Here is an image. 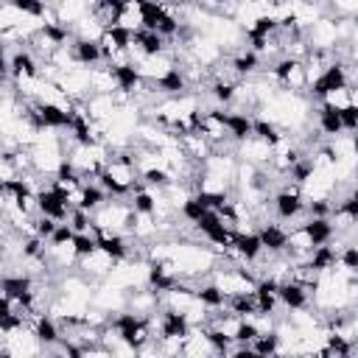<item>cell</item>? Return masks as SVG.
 I'll list each match as a JSON object with an SVG mask.
<instances>
[{
	"mask_svg": "<svg viewBox=\"0 0 358 358\" xmlns=\"http://www.w3.org/2000/svg\"><path fill=\"white\" fill-rule=\"evenodd\" d=\"M266 73L274 78V84L282 92H308V70H305V62L302 59L277 56Z\"/></svg>",
	"mask_w": 358,
	"mask_h": 358,
	"instance_id": "obj_1",
	"label": "cell"
},
{
	"mask_svg": "<svg viewBox=\"0 0 358 358\" xmlns=\"http://www.w3.org/2000/svg\"><path fill=\"white\" fill-rule=\"evenodd\" d=\"M271 207H274L277 221H294V218L305 215L308 201H305V196H302V185H296V182L282 185V187L271 196Z\"/></svg>",
	"mask_w": 358,
	"mask_h": 358,
	"instance_id": "obj_2",
	"label": "cell"
},
{
	"mask_svg": "<svg viewBox=\"0 0 358 358\" xmlns=\"http://www.w3.org/2000/svg\"><path fill=\"white\" fill-rule=\"evenodd\" d=\"M308 42H310L313 50H336V45L341 42L336 17L322 14V17L308 28Z\"/></svg>",
	"mask_w": 358,
	"mask_h": 358,
	"instance_id": "obj_3",
	"label": "cell"
},
{
	"mask_svg": "<svg viewBox=\"0 0 358 358\" xmlns=\"http://www.w3.org/2000/svg\"><path fill=\"white\" fill-rule=\"evenodd\" d=\"M115 266H117V260H115L112 255H106L103 249H95L92 255H87V257L78 260V274H84L87 280H98V282H103V280L112 274Z\"/></svg>",
	"mask_w": 358,
	"mask_h": 358,
	"instance_id": "obj_4",
	"label": "cell"
},
{
	"mask_svg": "<svg viewBox=\"0 0 358 358\" xmlns=\"http://www.w3.org/2000/svg\"><path fill=\"white\" fill-rule=\"evenodd\" d=\"M271 154H274L271 151V143L263 140V137H257V134H252V137H246V140L238 143V159H243V162L268 168L271 165Z\"/></svg>",
	"mask_w": 358,
	"mask_h": 358,
	"instance_id": "obj_5",
	"label": "cell"
},
{
	"mask_svg": "<svg viewBox=\"0 0 358 358\" xmlns=\"http://www.w3.org/2000/svg\"><path fill=\"white\" fill-rule=\"evenodd\" d=\"M257 235L263 241V249H268L274 255H282L288 246V227H282L280 221H263L257 227Z\"/></svg>",
	"mask_w": 358,
	"mask_h": 358,
	"instance_id": "obj_6",
	"label": "cell"
},
{
	"mask_svg": "<svg viewBox=\"0 0 358 358\" xmlns=\"http://www.w3.org/2000/svg\"><path fill=\"white\" fill-rule=\"evenodd\" d=\"M70 48H73L76 64H84V67L103 64V50H101V42L98 39H78V36H73L70 39Z\"/></svg>",
	"mask_w": 358,
	"mask_h": 358,
	"instance_id": "obj_7",
	"label": "cell"
},
{
	"mask_svg": "<svg viewBox=\"0 0 358 358\" xmlns=\"http://www.w3.org/2000/svg\"><path fill=\"white\" fill-rule=\"evenodd\" d=\"M310 299H313V294H310L305 285H299L296 280H285V282H280V305H282V308H288V310H299V308H308Z\"/></svg>",
	"mask_w": 358,
	"mask_h": 358,
	"instance_id": "obj_8",
	"label": "cell"
},
{
	"mask_svg": "<svg viewBox=\"0 0 358 358\" xmlns=\"http://www.w3.org/2000/svg\"><path fill=\"white\" fill-rule=\"evenodd\" d=\"M316 129H319V134H324V137H336V134H341V131H344L341 112H338L336 106L319 101V106H316Z\"/></svg>",
	"mask_w": 358,
	"mask_h": 358,
	"instance_id": "obj_9",
	"label": "cell"
},
{
	"mask_svg": "<svg viewBox=\"0 0 358 358\" xmlns=\"http://www.w3.org/2000/svg\"><path fill=\"white\" fill-rule=\"evenodd\" d=\"M232 246L238 249V255L243 257V263H252V260H257V257H260V252H263V241H260L257 229L235 232V238H232Z\"/></svg>",
	"mask_w": 358,
	"mask_h": 358,
	"instance_id": "obj_10",
	"label": "cell"
},
{
	"mask_svg": "<svg viewBox=\"0 0 358 358\" xmlns=\"http://www.w3.org/2000/svg\"><path fill=\"white\" fill-rule=\"evenodd\" d=\"M305 227H308V232H310V238H313V243L316 246H322V243H330L333 238H336V229H333V224H330V218L324 215V218H305Z\"/></svg>",
	"mask_w": 358,
	"mask_h": 358,
	"instance_id": "obj_11",
	"label": "cell"
},
{
	"mask_svg": "<svg viewBox=\"0 0 358 358\" xmlns=\"http://www.w3.org/2000/svg\"><path fill=\"white\" fill-rule=\"evenodd\" d=\"M252 350H255V355H282V341H280V333H277V330L260 333V336L252 341Z\"/></svg>",
	"mask_w": 358,
	"mask_h": 358,
	"instance_id": "obj_12",
	"label": "cell"
},
{
	"mask_svg": "<svg viewBox=\"0 0 358 358\" xmlns=\"http://www.w3.org/2000/svg\"><path fill=\"white\" fill-rule=\"evenodd\" d=\"M73 246H76V255L81 260V257H87V255H92L98 249V235L95 232H76Z\"/></svg>",
	"mask_w": 358,
	"mask_h": 358,
	"instance_id": "obj_13",
	"label": "cell"
},
{
	"mask_svg": "<svg viewBox=\"0 0 358 358\" xmlns=\"http://www.w3.org/2000/svg\"><path fill=\"white\" fill-rule=\"evenodd\" d=\"M322 101H324V103H330V106H336V109L341 112L344 106H350V103H352V90H350V84H347V87H341V90L327 92Z\"/></svg>",
	"mask_w": 358,
	"mask_h": 358,
	"instance_id": "obj_14",
	"label": "cell"
},
{
	"mask_svg": "<svg viewBox=\"0 0 358 358\" xmlns=\"http://www.w3.org/2000/svg\"><path fill=\"white\" fill-rule=\"evenodd\" d=\"M341 123H344V131H355L358 129V103H350L341 109Z\"/></svg>",
	"mask_w": 358,
	"mask_h": 358,
	"instance_id": "obj_15",
	"label": "cell"
},
{
	"mask_svg": "<svg viewBox=\"0 0 358 358\" xmlns=\"http://www.w3.org/2000/svg\"><path fill=\"white\" fill-rule=\"evenodd\" d=\"M347 201H350V204L358 210V185H352V187L347 190Z\"/></svg>",
	"mask_w": 358,
	"mask_h": 358,
	"instance_id": "obj_16",
	"label": "cell"
},
{
	"mask_svg": "<svg viewBox=\"0 0 358 358\" xmlns=\"http://www.w3.org/2000/svg\"><path fill=\"white\" fill-rule=\"evenodd\" d=\"M310 3H322V0H310Z\"/></svg>",
	"mask_w": 358,
	"mask_h": 358,
	"instance_id": "obj_17",
	"label": "cell"
}]
</instances>
